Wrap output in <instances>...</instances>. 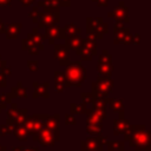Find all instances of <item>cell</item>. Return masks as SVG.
I'll return each mask as SVG.
<instances>
[{"mask_svg":"<svg viewBox=\"0 0 151 151\" xmlns=\"http://www.w3.org/2000/svg\"><path fill=\"white\" fill-rule=\"evenodd\" d=\"M130 127H131V123L125 118H118L113 120V134L116 136L126 132L127 130H130Z\"/></svg>","mask_w":151,"mask_h":151,"instance_id":"obj_16","label":"cell"},{"mask_svg":"<svg viewBox=\"0 0 151 151\" xmlns=\"http://www.w3.org/2000/svg\"><path fill=\"white\" fill-rule=\"evenodd\" d=\"M18 111H19V109L17 107V104H12V106L7 110V122H14V119H15V117H17V114H18ZM14 124V123H13Z\"/></svg>","mask_w":151,"mask_h":151,"instance_id":"obj_34","label":"cell"},{"mask_svg":"<svg viewBox=\"0 0 151 151\" xmlns=\"http://www.w3.org/2000/svg\"><path fill=\"white\" fill-rule=\"evenodd\" d=\"M106 104H107V98H93L92 109L99 111H106Z\"/></svg>","mask_w":151,"mask_h":151,"instance_id":"obj_28","label":"cell"},{"mask_svg":"<svg viewBox=\"0 0 151 151\" xmlns=\"http://www.w3.org/2000/svg\"><path fill=\"white\" fill-rule=\"evenodd\" d=\"M12 96H11V93H5V92H1L0 93V101H2V103H6V104H11V101H12Z\"/></svg>","mask_w":151,"mask_h":151,"instance_id":"obj_40","label":"cell"},{"mask_svg":"<svg viewBox=\"0 0 151 151\" xmlns=\"http://www.w3.org/2000/svg\"><path fill=\"white\" fill-rule=\"evenodd\" d=\"M113 64L112 63H100L98 61L97 64V71L99 73V76L104 77V78H111L112 73H113Z\"/></svg>","mask_w":151,"mask_h":151,"instance_id":"obj_18","label":"cell"},{"mask_svg":"<svg viewBox=\"0 0 151 151\" xmlns=\"http://www.w3.org/2000/svg\"><path fill=\"white\" fill-rule=\"evenodd\" d=\"M105 144L107 146V151H124L123 140H109Z\"/></svg>","mask_w":151,"mask_h":151,"instance_id":"obj_26","label":"cell"},{"mask_svg":"<svg viewBox=\"0 0 151 151\" xmlns=\"http://www.w3.org/2000/svg\"><path fill=\"white\" fill-rule=\"evenodd\" d=\"M24 151H40V150L37 149V147H25Z\"/></svg>","mask_w":151,"mask_h":151,"instance_id":"obj_55","label":"cell"},{"mask_svg":"<svg viewBox=\"0 0 151 151\" xmlns=\"http://www.w3.org/2000/svg\"><path fill=\"white\" fill-rule=\"evenodd\" d=\"M34 142H39V144L41 146H53L54 143H55V139L52 134V132L48 130V129H44L39 134L32 137Z\"/></svg>","mask_w":151,"mask_h":151,"instance_id":"obj_11","label":"cell"},{"mask_svg":"<svg viewBox=\"0 0 151 151\" xmlns=\"http://www.w3.org/2000/svg\"><path fill=\"white\" fill-rule=\"evenodd\" d=\"M85 114L87 117L86 123H91V124H103V122L107 119L106 111H99L96 109H86Z\"/></svg>","mask_w":151,"mask_h":151,"instance_id":"obj_9","label":"cell"},{"mask_svg":"<svg viewBox=\"0 0 151 151\" xmlns=\"http://www.w3.org/2000/svg\"><path fill=\"white\" fill-rule=\"evenodd\" d=\"M22 126L26 130L27 134L32 136L33 134V129H34V116H28L27 114V117L25 118V120L22 123Z\"/></svg>","mask_w":151,"mask_h":151,"instance_id":"obj_27","label":"cell"},{"mask_svg":"<svg viewBox=\"0 0 151 151\" xmlns=\"http://www.w3.org/2000/svg\"><path fill=\"white\" fill-rule=\"evenodd\" d=\"M65 124L66 125H76L77 124V120L74 118V114H72V113L66 114L65 116Z\"/></svg>","mask_w":151,"mask_h":151,"instance_id":"obj_41","label":"cell"},{"mask_svg":"<svg viewBox=\"0 0 151 151\" xmlns=\"http://www.w3.org/2000/svg\"><path fill=\"white\" fill-rule=\"evenodd\" d=\"M132 41V34L130 33V29L126 28L122 21H116L114 25V38H113V42L116 45L118 44H131Z\"/></svg>","mask_w":151,"mask_h":151,"instance_id":"obj_5","label":"cell"},{"mask_svg":"<svg viewBox=\"0 0 151 151\" xmlns=\"http://www.w3.org/2000/svg\"><path fill=\"white\" fill-rule=\"evenodd\" d=\"M59 33H60V26H59L58 24H57V25L46 26V27H45L44 38L47 39L51 45H54L55 39H59Z\"/></svg>","mask_w":151,"mask_h":151,"instance_id":"obj_15","label":"cell"},{"mask_svg":"<svg viewBox=\"0 0 151 151\" xmlns=\"http://www.w3.org/2000/svg\"><path fill=\"white\" fill-rule=\"evenodd\" d=\"M107 104H109L110 109L116 112H124V110H125L124 99H112V98L107 97Z\"/></svg>","mask_w":151,"mask_h":151,"instance_id":"obj_22","label":"cell"},{"mask_svg":"<svg viewBox=\"0 0 151 151\" xmlns=\"http://www.w3.org/2000/svg\"><path fill=\"white\" fill-rule=\"evenodd\" d=\"M131 42H133L136 45H139V42H140V34L139 33H136L134 35H132V41Z\"/></svg>","mask_w":151,"mask_h":151,"instance_id":"obj_46","label":"cell"},{"mask_svg":"<svg viewBox=\"0 0 151 151\" xmlns=\"http://www.w3.org/2000/svg\"><path fill=\"white\" fill-rule=\"evenodd\" d=\"M124 140L136 151H151V133L145 125H131L130 130L124 132Z\"/></svg>","mask_w":151,"mask_h":151,"instance_id":"obj_1","label":"cell"},{"mask_svg":"<svg viewBox=\"0 0 151 151\" xmlns=\"http://www.w3.org/2000/svg\"><path fill=\"white\" fill-rule=\"evenodd\" d=\"M76 53L81 58V60H91L92 59V53L88 51V50H86L85 47H83V46H80L78 50H76Z\"/></svg>","mask_w":151,"mask_h":151,"instance_id":"obj_33","label":"cell"},{"mask_svg":"<svg viewBox=\"0 0 151 151\" xmlns=\"http://www.w3.org/2000/svg\"><path fill=\"white\" fill-rule=\"evenodd\" d=\"M86 131L91 136H98L103 132V124H91L86 123Z\"/></svg>","mask_w":151,"mask_h":151,"instance_id":"obj_25","label":"cell"},{"mask_svg":"<svg viewBox=\"0 0 151 151\" xmlns=\"http://www.w3.org/2000/svg\"><path fill=\"white\" fill-rule=\"evenodd\" d=\"M98 61H100V63H112V55L109 53L107 50H103L99 58H98Z\"/></svg>","mask_w":151,"mask_h":151,"instance_id":"obj_36","label":"cell"},{"mask_svg":"<svg viewBox=\"0 0 151 151\" xmlns=\"http://www.w3.org/2000/svg\"><path fill=\"white\" fill-rule=\"evenodd\" d=\"M11 96H12V98H26L27 97L26 88L22 86L21 81H19L17 84V86L11 88Z\"/></svg>","mask_w":151,"mask_h":151,"instance_id":"obj_23","label":"cell"},{"mask_svg":"<svg viewBox=\"0 0 151 151\" xmlns=\"http://www.w3.org/2000/svg\"><path fill=\"white\" fill-rule=\"evenodd\" d=\"M86 32L87 34L93 35L96 39H101L104 34L109 33V25L104 22L100 17L98 18L88 17L86 19Z\"/></svg>","mask_w":151,"mask_h":151,"instance_id":"obj_4","label":"cell"},{"mask_svg":"<svg viewBox=\"0 0 151 151\" xmlns=\"http://www.w3.org/2000/svg\"><path fill=\"white\" fill-rule=\"evenodd\" d=\"M21 48L24 51H28V53L32 54V55H38V53H39V50L37 48V46L34 45L33 40L28 35L25 39H22V41H21Z\"/></svg>","mask_w":151,"mask_h":151,"instance_id":"obj_20","label":"cell"},{"mask_svg":"<svg viewBox=\"0 0 151 151\" xmlns=\"http://www.w3.org/2000/svg\"><path fill=\"white\" fill-rule=\"evenodd\" d=\"M81 46L85 47L86 50H88V51L92 53L93 57L97 55V53H98V46H97V42H96V38H94L93 35L87 34V37H86L85 39H83Z\"/></svg>","mask_w":151,"mask_h":151,"instance_id":"obj_19","label":"cell"},{"mask_svg":"<svg viewBox=\"0 0 151 151\" xmlns=\"http://www.w3.org/2000/svg\"><path fill=\"white\" fill-rule=\"evenodd\" d=\"M65 67L66 68L64 71V85L67 87H80L83 81H85L87 78V71L83 66L81 61H70Z\"/></svg>","mask_w":151,"mask_h":151,"instance_id":"obj_2","label":"cell"},{"mask_svg":"<svg viewBox=\"0 0 151 151\" xmlns=\"http://www.w3.org/2000/svg\"><path fill=\"white\" fill-rule=\"evenodd\" d=\"M33 88H34V92H33V98H38V97H42L45 99L50 98V92H48V88H50V84L47 81L45 83H38V81H33Z\"/></svg>","mask_w":151,"mask_h":151,"instance_id":"obj_14","label":"cell"},{"mask_svg":"<svg viewBox=\"0 0 151 151\" xmlns=\"http://www.w3.org/2000/svg\"><path fill=\"white\" fill-rule=\"evenodd\" d=\"M27 68L32 72H35L39 70V61L38 60H28L27 61Z\"/></svg>","mask_w":151,"mask_h":151,"instance_id":"obj_38","label":"cell"},{"mask_svg":"<svg viewBox=\"0 0 151 151\" xmlns=\"http://www.w3.org/2000/svg\"><path fill=\"white\" fill-rule=\"evenodd\" d=\"M91 85H92L91 93L93 94V98H107L114 86V83L111 78H104L101 76H98L97 81H93Z\"/></svg>","mask_w":151,"mask_h":151,"instance_id":"obj_3","label":"cell"},{"mask_svg":"<svg viewBox=\"0 0 151 151\" xmlns=\"http://www.w3.org/2000/svg\"><path fill=\"white\" fill-rule=\"evenodd\" d=\"M38 29H39V28H33L32 33H29L28 37L33 40V42H34V45L37 46V48H38L39 51H42V50H44V44H42V41H44L45 38H44L42 34L39 33Z\"/></svg>","mask_w":151,"mask_h":151,"instance_id":"obj_21","label":"cell"},{"mask_svg":"<svg viewBox=\"0 0 151 151\" xmlns=\"http://www.w3.org/2000/svg\"><path fill=\"white\" fill-rule=\"evenodd\" d=\"M81 100L84 104H92L93 101V94L91 92H83L81 93Z\"/></svg>","mask_w":151,"mask_h":151,"instance_id":"obj_37","label":"cell"},{"mask_svg":"<svg viewBox=\"0 0 151 151\" xmlns=\"http://www.w3.org/2000/svg\"><path fill=\"white\" fill-rule=\"evenodd\" d=\"M54 90H55V92L61 93V92H64V90H65V85H64L63 83H55V84H54Z\"/></svg>","mask_w":151,"mask_h":151,"instance_id":"obj_43","label":"cell"},{"mask_svg":"<svg viewBox=\"0 0 151 151\" xmlns=\"http://www.w3.org/2000/svg\"><path fill=\"white\" fill-rule=\"evenodd\" d=\"M25 150V146H13L12 147V151H24Z\"/></svg>","mask_w":151,"mask_h":151,"instance_id":"obj_51","label":"cell"},{"mask_svg":"<svg viewBox=\"0 0 151 151\" xmlns=\"http://www.w3.org/2000/svg\"><path fill=\"white\" fill-rule=\"evenodd\" d=\"M15 129V125L12 122H7L0 126V136H7L13 133V130Z\"/></svg>","mask_w":151,"mask_h":151,"instance_id":"obj_31","label":"cell"},{"mask_svg":"<svg viewBox=\"0 0 151 151\" xmlns=\"http://www.w3.org/2000/svg\"><path fill=\"white\" fill-rule=\"evenodd\" d=\"M64 81H65L64 72H61V71H55V72H54V83H63V84H64Z\"/></svg>","mask_w":151,"mask_h":151,"instance_id":"obj_39","label":"cell"},{"mask_svg":"<svg viewBox=\"0 0 151 151\" xmlns=\"http://www.w3.org/2000/svg\"><path fill=\"white\" fill-rule=\"evenodd\" d=\"M68 51H70V48L67 47L66 44H57V45H54V59H58L59 64L61 66H66L70 63Z\"/></svg>","mask_w":151,"mask_h":151,"instance_id":"obj_8","label":"cell"},{"mask_svg":"<svg viewBox=\"0 0 151 151\" xmlns=\"http://www.w3.org/2000/svg\"><path fill=\"white\" fill-rule=\"evenodd\" d=\"M81 151H103V145L99 144L96 136L87 137L81 140Z\"/></svg>","mask_w":151,"mask_h":151,"instance_id":"obj_13","label":"cell"},{"mask_svg":"<svg viewBox=\"0 0 151 151\" xmlns=\"http://www.w3.org/2000/svg\"><path fill=\"white\" fill-rule=\"evenodd\" d=\"M80 33H81V29L74 22H70V24H66L64 28H60L59 39H68L74 35H80Z\"/></svg>","mask_w":151,"mask_h":151,"instance_id":"obj_12","label":"cell"},{"mask_svg":"<svg viewBox=\"0 0 151 151\" xmlns=\"http://www.w3.org/2000/svg\"><path fill=\"white\" fill-rule=\"evenodd\" d=\"M60 21V11H53V12H42L41 18L39 20L38 28H42L51 25H57Z\"/></svg>","mask_w":151,"mask_h":151,"instance_id":"obj_7","label":"cell"},{"mask_svg":"<svg viewBox=\"0 0 151 151\" xmlns=\"http://www.w3.org/2000/svg\"><path fill=\"white\" fill-rule=\"evenodd\" d=\"M1 73L4 74V76H6V77H11L12 76V68L9 67V66H7V65H5L4 67H2V70H1Z\"/></svg>","mask_w":151,"mask_h":151,"instance_id":"obj_42","label":"cell"},{"mask_svg":"<svg viewBox=\"0 0 151 151\" xmlns=\"http://www.w3.org/2000/svg\"><path fill=\"white\" fill-rule=\"evenodd\" d=\"M86 104L81 103V104H78V103H72L71 106H70V110H71V113L72 114H85L86 112Z\"/></svg>","mask_w":151,"mask_h":151,"instance_id":"obj_29","label":"cell"},{"mask_svg":"<svg viewBox=\"0 0 151 151\" xmlns=\"http://www.w3.org/2000/svg\"><path fill=\"white\" fill-rule=\"evenodd\" d=\"M2 33H5V24L0 19V34H2Z\"/></svg>","mask_w":151,"mask_h":151,"instance_id":"obj_52","label":"cell"},{"mask_svg":"<svg viewBox=\"0 0 151 151\" xmlns=\"http://www.w3.org/2000/svg\"><path fill=\"white\" fill-rule=\"evenodd\" d=\"M7 85V77L4 76L1 72H0V87H5Z\"/></svg>","mask_w":151,"mask_h":151,"instance_id":"obj_44","label":"cell"},{"mask_svg":"<svg viewBox=\"0 0 151 151\" xmlns=\"http://www.w3.org/2000/svg\"><path fill=\"white\" fill-rule=\"evenodd\" d=\"M93 2H96L98 6H100V7H106L107 6V4H109V0H92Z\"/></svg>","mask_w":151,"mask_h":151,"instance_id":"obj_45","label":"cell"},{"mask_svg":"<svg viewBox=\"0 0 151 151\" xmlns=\"http://www.w3.org/2000/svg\"><path fill=\"white\" fill-rule=\"evenodd\" d=\"M5 65H7V63H6V60H2L1 59V55H0V72H1V70H2V67Z\"/></svg>","mask_w":151,"mask_h":151,"instance_id":"obj_53","label":"cell"},{"mask_svg":"<svg viewBox=\"0 0 151 151\" xmlns=\"http://www.w3.org/2000/svg\"><path fill=\"white\" fill-rule=\"evenodd\" d=\"M7 149H6V146H4V145H1L0 144V151H6Z\"/></svg>","mask_w":151,"mask_h":151,"instance_id":"obj_56","label":"cell"},{"mask_svg":"<svg viewBox=\"0 0 151 151\" xmlns=\"http://www.w3.org/2000/svg\"><path fill=\"white\" fill-rule=\"evenodd\" d=\"M59 123H60V116L59 114H54V116H48L46 119V129H48L55 142L60 140V130H59Z\"/></svg>","mask_w":151,"mask_h":151,"instance_id":"obj_10","label":"cell"},{"mask_svg":"<svg viewBox=\"0 0 151 151\" xmlns=\"http://www.w3.org/2000/svg\"><path fill=\"white\" fill-rule=\"evenodd\" d=\"M46 5H50V6H59V2L58 0H42Z\"/></svg>","mask_w":151,"mask_h":151,"instance_id":"obj_47","label":"cell"},{"mask_svg":"<svg viewBox=\"0 0 151 151\" xmlns=\"http://www.w3.org/2000/svg\"><path fill=\"white\" fill-rule=\"evenodd\" d=\"M13 134L15 136V138L18 140H22V142L27 140V138H28V134H27V132H26V130L24 129L22 125L15 126V129L13 130Z\"/></svg>","mask_w":151,"mask_h":151,"instance_id":"obj_30","label":"cell"},{"mask_svg":"<svg viewBox=\"0 0 151 151\" xmlns=\"http://www.w3.org/2000/svg\"><path fill=\"white\" fill-rule=\"evenodd\" d=\"M20 2H21V5L24 6V7H27V6H29V5H32L35 0H19Z\"/></svg>","mask_w":151,"mask_h":151,"instance_id":"obj_49","label":"cell"},{"mask_svg":"<svg viewBox=\"0 0 151 151\" xmlns=\"http://www.w3.org/2000/svg\"><path fill=\"white\" fill-rule=\"evenodd\" d=\"M66 40V45L68 48H72V50H78L80 46H81V41H83V38L80 35H74V37H71L68 39H65Z\"/></svg>","mask_w":151,"mask_h":151,"instance_id":"obj_24","label":"cell"},{"mask_svg":"<svg viewBox=\"0 0 151 151\" xmlns=\"http://www.w3.org/2000/svg\"><path fill=\"white\" fill-rule=\"evenodd\" d=\"M27 117V109H19V111H18V114H17V117H15V119H14V125L15 126H19V125H22V123H24V120H25V118Z\"/></svg>","mask_w":151,"mask_h":151,"instance_id":"obj_32","label":"cell"},{"mask_svg":"<svg viewBox=\"0 0 151 151\" xmlns=\"http://www.w3.org/2000/svg\"><path fill=\"white\" fill-rule=\"evenodd\" d=\"M107 15L110 18H113L116 21H122V22H129L130 18H129V9L125 6V4L123 1H120L112 12L107 13Z\"/></svg>","mask_w":151,"mask_h":151,"instance_id":"obj_6","label":"cell"},{"mask_svg":"<svg viewBox=\"0 0 151 151\" xmlns=\"http://www.w3.org/2000/svg\"><path fill=\"white\" fill-rule=\"evenodd\" d=\"M12 4V0H0V6L4 7V6H11Z\"/></svg>","mask_w":151,"mask_h":151,"instance_id":"obj_50","label":"cell"},{"mask_svg":"<svg viewBox=\"0 0 151 151\" xmlns=\"http://www.w3.org/2000/svg\"><path fill=\"white\" fill-rule=\"evenodd\" d=\"M6 107H7V104H6V103L0 101V113H1V111H2V110H5Z\"/></svg>","mask_w":151,"mask_h":151,"instance_id":"obj_54","label":"cell"},{"mask_svg":"<svg viewBox=\"0 0 151 151\" xmlns=\"http://www.w3.org/2000/svg\"><path fill=\"white\" fill-rule=\"evenodd\" d=\"M22 28V24L20 22H13V24H8L5 25V34L7 39H15L18 38V35L20 34Z\"/></svg>","mask_w":151,"mask_h":151,"instance_id":"obj_17","label":"cell"},{"mask_svg":"<svg viewBox=\"0 0 151 151\" xmlns=\"http://www.w3.org/2000/svg\"><path fill=\"white\" fill-rule=\"evenodd\" d=\"M58 2H59V6H66V7L71 6V0H58Z\"/></svg>","mask_w":151,"mask_h":151,"instance_id":"obj_48","label":"cell"},{"mask_svg":"<svg viewBox=\"0 0 151 151\" xmlns=\"http://www.w3.org/2000/svg\"><path fill=\"white\" fill-rule=\"evenodd\" d=\"M41 8L39 7V6H35V7H33L32 8V11L29 12V18L34 21V22H39V20H40V18H41V14H42V12L40 11Z\"/></svg>","mask_w":151,"mask_h":151,"instance_id":"obj_35","label":"cell"}]
</instances>
